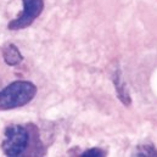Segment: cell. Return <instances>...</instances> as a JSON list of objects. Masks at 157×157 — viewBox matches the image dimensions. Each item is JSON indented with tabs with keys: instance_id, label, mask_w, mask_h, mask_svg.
<instances>
[{
	"instance_id": "cell-1",
	"label": "cell",
	"mask_w": 157,
	"mask_h": 157,
	"mask_svg": "<svg viewBox=\"0 0 157 157\" xmlns=\"http://www.w3.org/2000/svg\"><path fill=\"white\" fill-rule=\"evenodd\" d=\"M37 94V88L33 83L17 80L0 90V110H12L28 104Z\"/></svg>"
},
{
	"instance_id": "cell-7",
	"label": "cell",
	"mask_w": 157,
	"mask_h": 157,
	"mask_svg": "<svg viewBox=\"0 0 157 157\" xmlns=\"http://www.w3.org/2000/svg\"><path fill=\"white\" fill-rule=\"evenodd\" d=\"M80 156L84 157H94V156H105V152L100 149H91V150H88V151H84Z\"/></svg>"
},
{
	"instance_id": "cell-5",
	"label": "cell",
	"mask_w": 157,
	"mask_h": 157,
	"mask_svg": "<svg viewBox=\"0 0 157 157\" xmlns=\"http://www.w3.org/2000/svg\"><path fill=\"white\" fill-rule=\"evenodd\" d=\"M2 56H4L5 62L7 65H10V66L18 65L22 61V55H21L20 50L17 49V46L13 45V44H9V45H6L4 48Z\"/></svg>"
},
{
	"instance_id": "cell-4",
	"label": "cell",
	"mask_w": 157,
	"mask_h": 157,
	"mask_svg": "<svg viewBox=\"0 0 157 157\" xmlns=\"http://www.w3.org/2000/svg\"><path fill=\"white\" fill-rule=\"evenodd\" d=\"M112 78H113V82H115L116 90H117V94H118V96H119V99L122 100L123 104L129 105V104H130V96H129L127 85H125L124 80H123V78H122V76H121L119 70H116V71H115Z\"/></svg>"
},
{
	"instance_id": "cell-2",
	"label": "cell",
	"mask_w": 157,
	"mask_h": 157,
	"mask_svg": "<svg viewBox=\"0 0 157 157\" xmlns=\"http://www.w3.org/2000/svg\"><path fill=\"white\" fill-rule=\"evenodd\" d=\"M29 135L22 125H10L5 130V139L2 141V151L6 156H20L28 146Z\"/></svg>"
},
{
	"instance_id": "cell-3",
	"label": "cell",
	"mask_w": 157,
	"mask_h": 157,
	"mask_svg": "<svg viewBox=\"0 0 157 157\" xmlns=\"http://www.w3.org/2000/svg\"><path fill=\"white\" fill-rule=\"evenodd\" d=\"M43 9H44L43 0H23L22 13L9 23L7 26L9 29L18 31V29H23L31 26L34 22V20L41 13Z\"/></svg>"
},
{
	"instance_id": "cell-6",
	"label": "cell",
	"mask_w": 157,
	"mask_h": 157,
	"mask_svg": "<svg viewBox=\"0 0 157 157\" xmlns=\"http://www.w3.org/2000/svg\"><path fill=\"white\" fill-rule=\"evenodd\" d=\"M134 156H157V151L151 145H141L135 150Z\"/></svg>"
}]
</instances>
